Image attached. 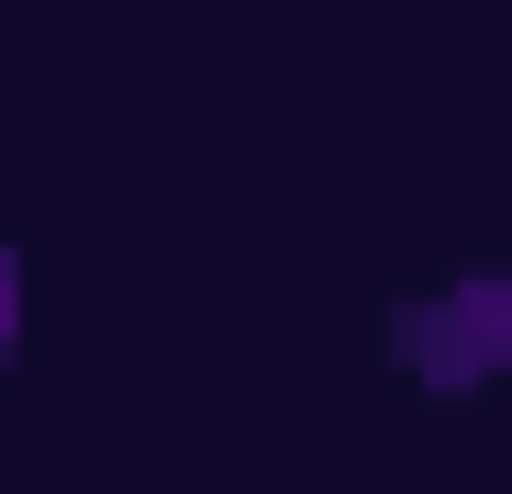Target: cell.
Listing matches in <instances>:
<instances>
[{
	"instance_id": "obj_1",
	"label": "cell",
	"mask_w": 512,
	"mask_h": 494,
	"mask_svg": "<svg viewBox=\"0 0 512 494\" xmlns=\"http://www.w3.org/2000/svg\"><path fill=\"white\" fill-rule=\"evenodd\" d=\"M424 371H477V389H512V283H460L442 318H424Z\"/></svg>"
},
{
	"instance_id": "obj_2",
	"label": "cell",
	"mask_w": 512,
	"mask_h": 494,
	"mask_svg": "<svg viewBox=\"0 0 512 494\" xmlns=\"http://www.w3.org/2000/svg\"><path fill=\"white\" fill-rule=\"evenodd\" d=\"M0 353H18V230H0Z\"/></svg>"
}]
</instances>
